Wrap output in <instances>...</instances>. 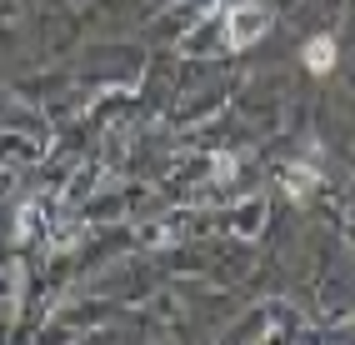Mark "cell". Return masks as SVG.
<instances>
[{
    "instance_id": "obj_1",
    "label": "cell",
    "mask_w": 355,
    "mask_h": 345,
    "mask_svg": "<svg viewBox=\"0 0 355 345\" xmlns=\"http://www.w3.org/2000/svg\"><path fill=\"white\" fill-rule=\"evenodd\" d=\"M266 30H270V15L260 10V6H250V0H241V6H230V10H225V40L235 45V51L255 45Z\"/></svg>"
},
{
    "instance_id": "obj_2",
    "label": "cell",
    "mask_w": 355,
    "mask_h": 345,
    "mask_svg": "<svg viewBox=\"0 0 355 345\" xmlns=\"http://www.w3.org/2000/svg\"><path fill=\"white\" fill-rule=\"evenodd\" d=\"M330 65H336V40H330V35H315L311 45H305V71L325 76Z\"/></svg>"
},
{
    "instance_id": "obj_3",
    "label": "cell",
    "mask_w": 355,
    "mask_h": 345,
    "mask_svg": "<svg viewBox=\"0 0 355 345\" xmlns=\"http://www.w3.org/2000/svg\"><path fill=\"white\" fill-rule=\"evenodd\" d=\"M280 180H286V191H291L295 200H300V195H311V191L320 186V175H315L311 166H305V170H300V166H291V170H286V175H280Z\"/></svg>"
}]
</instances>
